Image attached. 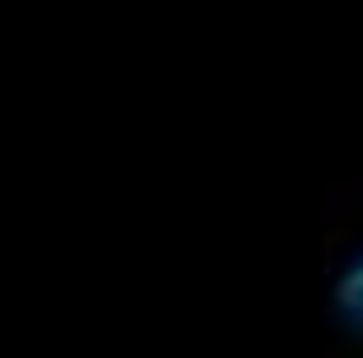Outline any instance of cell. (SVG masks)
Returning <instances> with one entry per match:
<instances>
[{
  "label": "cell",
  "instance_id": "1",
  "mask_svg": "<svg viewBox=\"0 0 363 358\" xmlns=\"http://www.w3.org/2000/svg\"><path fill=\"white\" fill-rule=\"evenodd\" d=\"M318 303L330 330L363 353V179H341L324 196L318 235Z\"/></svg>",
  "mask_w": 363,
  "mask_h": 358
},
{
  "label": "cell",
  "instance_id": "2",
  "mask_svg": "<svg viewBox=\"0 0 363 358\" xmlns=\"http://www.w3.org/2000/svg\"><path fill=\"white\" fill-rule=\"evenodd\" d=\"M0 358H11V353H0Z\"/></svg>",
  "mask_w": 363,
  "mask_h": 358
}]
</instances>
